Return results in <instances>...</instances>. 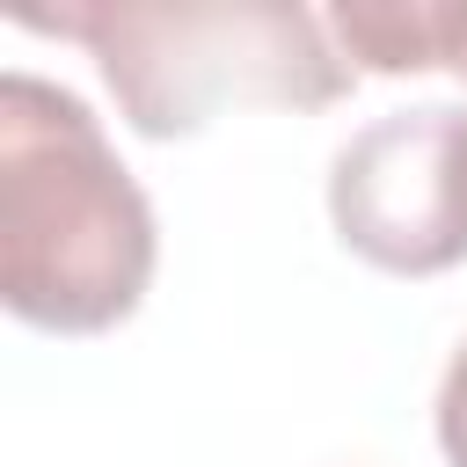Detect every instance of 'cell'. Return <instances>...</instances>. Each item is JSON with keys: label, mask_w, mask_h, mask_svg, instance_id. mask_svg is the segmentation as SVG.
<instances>
[{"label": "cell", "mask_w": 467, "mask_h": 467, "mask_svg": "<svg viewBox=\"0 0 467 467\" xmlns=\"http://www.w3.org/2000/svg\"><path fill=\"white\" fill-rule=\"evenodd\" d=\"M153 285V204L95 109L36 73H0V292L51 336L117 328Z\"/></svg>", "instance_id": "obj_1"}, {"label": "cell", "mask_w": 467, "mask_h": 467, "mask_svg": "<svg viewBox=\"0 0 467 467\" xmlns=\"http://www.w3.org/2000/svg\"><path fill=\"white\" fill-rule=\"evenodd\" d=\"M15 22L88 44L139 139H190L226 102L328 109L358 80L328 51L321 15L292 0H80L15 7Z\"/></svg>", "instance_id": "obj_2"}, {"label": "cell", "mask_w": 467, "mask_h": 467, "mask_svg": "<svg viewBox=\"0 0 467 467\" xmlns=\"http://www.w3.org/2000/svg\"><path fill=\"white\" fill-rule=\"evenodd\" d=\"M328 219L350 255L394 277L467 263V102L387 109L328 168Z\"/></svg>", "instance_id": "obj_3"}, {"label": "cell", "mask_w": 467, "mask_h": 467, "mask_svg": "<svg viewBox=\"0 0 467 467\" xmlns=\"http://www.w3.org/2000/svg\"><path fill=\"white\" fill-rule=\"evenodd\" d=\"M343 51L365 73H460L467 80V0H336Z\"/></svg>", "instance_id": "obj_4"}, {"label": "cell", "mask_w": 467, "mask_h": 467, "mask_svg": "<svg viewBox=\"0 0 467 467\" xmlns=\"http://www.w3.org/2000/svg\"><path fill=\"white\" fill-rule=\"evenodd\" d=\"M438 445H445L452 467H467V343L452 350L445 387H438Z\"/></svg>", "instance_id": "obj_5"}]
</instances>
